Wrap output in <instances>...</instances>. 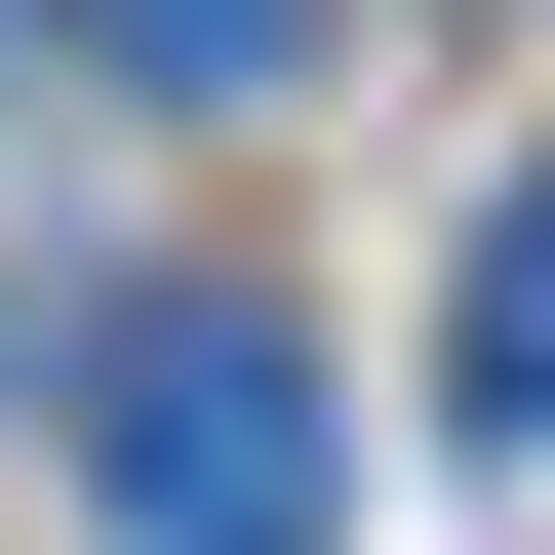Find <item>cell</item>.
Segmentation results:
<instances>
[{
  "label": "cell",
  "mask_w": 555,
  "mask_h": 555,
  "mask_svg": "<svg viewBox=\"0 0 555 555\" xmlns=\"http://www.w3.org/2000/svg\"><path fill=\"white\" fill-rule=\"evenodd\" d=\"M119 80H278V40H318V0H80Z\"/></svg>",
  "instance_id": "3"
},
{
  "label": "cell",
  "mask_w": 555,
  "mask_h": 555,
  "mask_svg": "<svg viewBox=\"0 0 555 555\" xmlns=\"http://www.w3.org/2000/svg\"><path fill=\"white\" fill-rule=\"evenodd\" d=\"M437 397H476V437H516V476H555V159H516V198H476V278H437Z\"/></svg>",
  "instance_id": "2"
},
{
  "label": "cell",
  "mask_w": 555,
  "mask_h": 555,
  "mask_svg": "<svg viewBox=\"0 0 555 555\" xmlns=\"http://www.w3.org/2000/svg\"><path fill=\"white\" fill-rule=\"evenodd\" d=\"M318 476H358V397H318L278 278H119L80 318V516L119 555H318Z\"/></svg>",
  "instance_id": "1"
}]
</instances>
